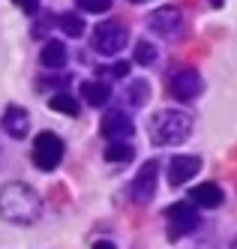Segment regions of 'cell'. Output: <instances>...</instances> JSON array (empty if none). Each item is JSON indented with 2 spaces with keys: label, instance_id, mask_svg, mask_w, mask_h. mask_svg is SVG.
I'll return each instance as SVG.
<instances>
[{
  "label": "cell",
  "instance_id": "18",
  "mask_svg": "<svg viewBox=\"0 0 237 249\" xmlns=\"http://www.w3.org/2000/svg\"><path fill=\"white\" fill-rule=\"evenodd\" d=\"M153 60H156V48H153V42L141 39V42L135 45V60H132V63H138V66H150Z\"/></svg>",
  "mask_w": 237,
  "mask_h": 249
},
{
  "label": "cell",
  "instance_id": "6",
  "mask_svg": "<svg viewBox=\"0 0 237 249\" xmlns=\"http://www.w3.org/2000/svg\"><path fill=\"white\" fill-rule=\"evenodd\" d=\"M198 225L195 216V207H189L186 201H177L168 207V237H180V234H189Z\"/></svg>",
  "mask_w": 237,
  "mask_h": 249
},
{
  "label": "cell",
  "instance_id": "14",
  "mask_svg": "<svg viewBox=\"0 0 237 249\" xmlns=\"http://www.w3.org/2000/svg\"><path fill=\"white\" fill-rule=\"evenodd\" d=\"M81 93H84V99H87L90 105H105L108 96H111L108 84H102V81H84V84H81Z\"/></svg>",
  "mask_w": 237,
  "mask_h": 249
},
{
  "label": "cell",
  "instance_id": "21",
  "mask_svg": "<svg viewBox=\"0 0 237 249\" xmlns=\"http://www.w3.org/2000/svg\"><path fill=\"white\" fill-rule=\"evenodd\" d=\"M15 6H21L27 15H36V9H39V0H15Z\"/></svg>",
  "mask_w": 237,
  "mask_h": 249
},
{
  "label": "cell",
  "instance_id": "8",
  "mask_svg": "<svg viewBox=\"0 0 237 249\" xmlns=\"http://www.w3.org/2000/svg\"><path fill=\"white\" fill-rule=\"evenodd\" d=\"M135 132V123H132V117L126 114V111H108L105 117H102V135L108 138V141H126Z\"/></svg>",
  "mask_w": 237,
  "mask_h": 249
},
{
  "label": "cell",
  "instance_id": "7",
  "mask_svg": "<svg viewBox=\"0 0 237 249\" xmlns=\"http://www.w3.org/2000/svg\"><path fill=\"white\" fill-rule=\"evenodd\" d=\"M156 171H159L156 162H144V165H141V171L135 174V180H132V186H129L132 201L147 204V201L153 198V192H156Z\"/></svg>",
  "mask_w": 237,
  "mask_h": 249
},
{
  "label": "cell",
  "instance_id": "20",
  "mask_svg": "<svg viewBox=\"0 0 237 249\" xmlns=\"http://www.w3.org/2000/svg\"><path fill=\"white\" fill-rule=\"evenodd\" d=\"M75 3H78L84 12H93V15H99V12H108V9H111V0H75Z\"/></svg>",
  "mask_w": 237,
  "mask_h": 249
},
{
  "label": "cell",
  "instance_id": "2",
  "mask_svg": "<svg viewBox=\"0 0 237 249\" xmlns=\"http://www.w3.org/2000/svg\"><path fill=\"white\" fill-rule=\"evenodd\" d=\"M192 132V117L186 111L165 108L159 111L150 123V138L156 147H171V144H183Z\"/></svg>",
  "mask_w": 237,
  "mask_h": 249
},
{
  "label": "cell",
  "instance_id": "17",
  "mask_svg": "<svg viewBox=\"0 0 237 249\" xmlns=\"http://www.w3.org/2000/svg\"><path fill=\"white\" fill-rule=\"evenodd\" d=\"M51 108L60 111V114H66V117H75L78 114V99L69 96V93H54L51 96Z\"/></svg>",
  "mask_w": 237,
  "mask_h": 249
},
{
  "label": "cell",
  "instance_id": "19",
  "mask_svg": "<svg viewBox=\"0 0 237 249\" xmlns=\"http://www.w3.org/2000/svg\"><path fill=\"white\" fill-rule=\"evenodd\" d=\"M147 96H150L147 81H132L129 84V99H132V105H144V102H147Z\"/></svg>",
  "mask_w": 237,
  "mask_h": 249
},
{
  "label": "cell",
  "instance_id": "10",
  "mask_svg": "<svg viewBox=\"0 0 237 249\" xmlns=\"http://www.w3.org/2000/svg\"><path fill=\"white\" fill-rule=\"evenodd\" d=\"M180 24H183V18H180V12H177L174 6L156 9V12L150 15V21H147V27H150L153 33H159V36H174V33L180 30Z\"/></svg>",
  "mask_w": 237,
  "mask_h": 249
},
{
  "label": "cell",
  "instance_id": "22",
  "mask_svg": "<svg viewBox=\"0 0 237 249\" xmlns=\"http://www.w3.org/2000/svg\"><path fill=\"white\" fill-rule=\"evenodd\" d=\"M111 72H114L117 78H126V75H129V63H126V60H123V63H117V66L111 69Z\"/></svg>",
  "mask_w": 237,
  "mask_h": 249
},
{
  "label": "cell",
  "instance_id": "4",
  "mask_svg": "<svg viewBox=\"0 0 237 249\" xmlns=\"http://www.w3.org/2000/svg\"><path fill=\"white\" fill-rule=\"evenodd\" d=\"M126 39H129V33H126V27L117 24V21H102L93 30V48L99 51V54H105V57H111V54H117V51H123Z\"/></svg>",
  "mask_w": 237,
  "mask_h": 249
},
{
  "label": "cell",
  "instance_id": "24",
  "mask_svg": "<svg viewBox=\"0 0 237 249\" xmlns=\"http://www.w3.org/2000/svg\"><path fill=\"white\" fill-rule=\"evenodd\" d=\"M132 3H144V0H132Z\"/></svg>",
  "mask_w": 237,
  "mask_h": 249
},
{
  "label": "cell",
  "instance_id": "23",
  "mask_svg": "<svg viewBox=\"0 0 237 249\" xmlns=\"http://www.w3.org/2000/svg\"><path fill=\"white\" fill-rule=\"evenodd\" d=\"M93 249H117V246H114V243H108V240H96Z\"/></svg>",
  "mask_w": 237,
  "mask_h": 249
},
{
  "label": "cell",
  "instance_id": "12",
  "mask_svg": "<svg viewBox=\"0 0 237 249\" xmlns=\"http://www.w3.org/2000/svg\"><path fill=\"white\" fill-rule=\"evenodd\" d=\"M192 201L198 207H219L222 204V189L216 183H198L192 189Z\"/></svg>",
  "mask_w": 237,
  "mask_h": 249
},
{
  "label": "cell",
  "instance_id": "11",
  "mask_svg": "<svg viewBox=\"0 0 237 249\" xmlns=\"http://www.w3.org/2000/svg\"><path fill=\"white\" fill-rule=\"evenodd\" d=\"M27 129H30V114L21 105H9L3 111V132L12 138H27Z\"/></svg>",
  "mask_w": 237,
  "mask_h": 249
},
{
  "label": "cell",
  "instance_id": "5",
  "mask_svg": "<svg viewBox=\"0 0 237 249\" xmlns=\"http://www.w3.org/2000/svg\"><path fill=\"white\" fill-rule=\"evenodd\" d=\"M168 87H171V93H174L180 102L195 99L198 93H201V75H198L195 69L183 66V69H177V72H171V78H168Z\"/></svg>",
  "mask_w": 237,
  "mask_h": 249
},
{
  "label": "cell",
  "instance_id": "3",
  "mask_svg": "<svg viewBox=\"0 0 237 249\" xmlns=\"http://www.w3.org/2000/svg\"><path fill=\"white\" fill-rule=\"evenodd\" d=\"M60 159H63V141H60V135H54V132L36 135V141H33V162H36V168L51 171V168L60 165Z\"/></svg>",
  "mask_w": 237,
  "mask_h": 249
},
{
  "label": "cell",
  "instance_id": "16",
  "mask_svg": "<svg viewBox=\"0 0 237 249\" xmlns=\"http://www.w3.org/2000/svg\"><path fill=\"white\" fill-rule=\"evenodd\" d=\"M132 156H135L132 147H129V144H123V141H111V144L105 147V159H108V162H117V165L123 162V165H126Z\"/></svg>",
  "mask_w": 237,
  "mask_h": 249
},
{
  "label": "cell",
  "instance_id": "13",
  "mask_svg": "<svg viewBox=\"0 0 237 249\" xmlns=\"http://www.w3.org/2000/svg\"><path fill=\"white\" fill-rule=\"evenodd\" d=\"M39 60H42V66H48V69H60V66L66 63V48H63V42H57V39L45 42Z\"/></svg>",
  "mask_w": 237,
  "mask_h": 249
},
{
  "label": "cell",
  "instance_id": "1",
  "mask_svg": "<svg viewBox=\"0 0 237 249\" xmlns=\"http://www.w3.org/2000/svg\"><path fill=\"white\" fill-rule=\"evenodd\" d=\"M0 216L15 225H30L42 216V198L27 183H6L0 189Z\"/></svg>",
  "mask_w": 237,
  "mask_h": 249
},
{
  "label": "cell",
  "instance_id": "15",
  "mask_svg": "<svg viewBox=\"0 0 237 249\" xmlns=\"http://www.w3.org/2000/svg\"><path fill=\"white\" fill-rule=\"evenodd\" d=\"M57 24H60V30L66 33V36H72V39H78L81 33H84V18L75 15V12H63L60 18H57Z\"/></svg>",
  "mask_w": 237,
  "mask_h": 249
},
{
  "label": "cell",
  "instance_id": "9",
  "mask_svg": "<svg viewBox=\"0 0 237 249\" xmlns=\"http://www.w3.org/2000/svg\"><path fill=\"white\" fill-rule=\"evenodd\" d=\"M198 168H201V159L198 156H171L168 159V183L183 186L189 177H195Z\"/></svg>",
  "mask_w": 237,
  "mask_h": 249
}]
</instances>
